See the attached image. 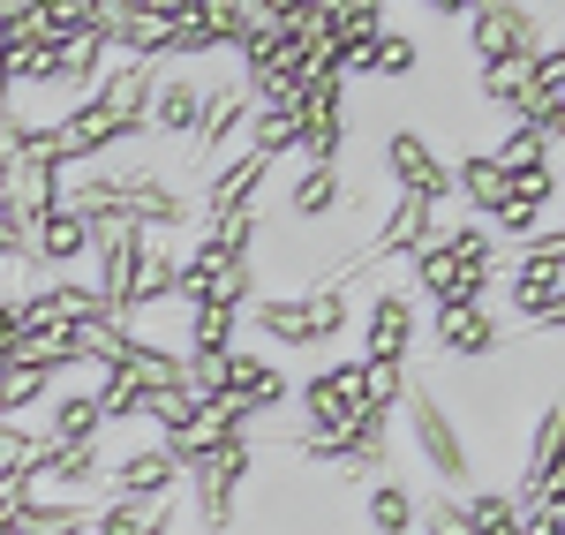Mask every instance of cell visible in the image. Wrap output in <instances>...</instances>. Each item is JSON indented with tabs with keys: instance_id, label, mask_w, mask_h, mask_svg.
Returning <instances> with one entry per match:
<instances>
[{
	"instance_id": "obj_9",
	"label": "cell",
	"mask_w": 565,
	"mask_h": 535,
	"mask_svg": "<svg viewBox=\"0 0 565 535\" xmlns=\"http://www.w3.org/2000/svg\"><path fill=\"white\" fill-rule=\"evenodd\" d=\"M196 121H204V76L196 68H159V90L143 106V143H196Z\"/></svg>"
},
{
	"instance_id": "obj_8",
	"label": "cell",
	"mask_w": 565,
	"mask_h": 535,
	"mask_svg": "<svg viewBox=\"0 0 565 535\" xmlns=\"http://www.w3.org/2000/svg\"><path fill=\"white\" fill-rule=\"evenodd\" d=\"M415 295H407V279H392V287H377L370 302H362V347H354V362H407L415 355Z\"/></svg>"
},
{
	"instance_id": "obj_13",
	"label": "cell",
	"mask_w": 565,
	"mask_h": 535,
	"mask_svg": "<svg viewBox=\"0 0 565 535\" xmlns=\"http://www.w3.org/2000/svg\"><path fill=\"white\" fill-rule=\"evenodd\" d=\"M151 90H159V61H106V76L90 84V106H106L121 129L143 136V106H151Z\"/></svg>"
},
{
	"instance_id": "obj_5",
	"label": "cell",
	"mask_w": 565,
	"mask_h": 535,
	"mask_svg": "<svg viewBox=\"0 0 565 535\" xmlns=\"http://www.w3.org/2000/svg\"><path fill=\"white\" fill-rule=\"evenodd\" d=\"M181 491V460L167 438H151L143 422H136V446H121L106 460V491L98 497H129V505H167Z\"/></svg>"
},
{
	"instance_id": "obj_15",
	"label": "cell",
	"mask_w": 565,
	"mask_h": 535,
	"mask_svg": "<svg viewBox=\"0 0 565 535\" xmlns=\"http://www.w3.org/2000/svg\"><path fill=\"white\" fill-rule=\"evenodd\" d=\"M423 68V39L399 23V15H385V31L370 39V61H362V76H377V84H399V76H415Z\"/></svg>"
},
{
	"instance_id": "obj_4",
	"label": "cell",
	"mask_w": 565,
	"mask_h": 535,
	"mask_svg": "<svg viewBox=\"0 0 565 535\" xmlns=\"http://www.w3.org/2000/svg\"><path fill=\"white\" fill-rule=\"evenodd\" d=\"M295 400H302L295 446H332V438H348L354 422L370 415V393H362V362L340 355V362H324V370H309L302 385H295Z\"/></svg>"
},
{
	"instance_id": "obj_6",
	"label": "cell",
	"mask_w": 565,
	"mask_h": 535,
	"mask_svg": "<svg viewBox=\"0 0 565 535\" xmlns=\"http://www.w3.org/2000/svg\"><path fill=\"white\" fill-rule=\"evenodd\" d=\"M385 181H392V196H407V204H430V212L452 204V174H445V159H437V143L423 129L385 136Z\"/></svg>"
},
{
	"instance_id": "obj_1",
	"label": "cell",
	"mask_w": 565,
	"mask_h": 535,
	"mask_svg": "<svg viewBox=\"0 0 565 535\" xmlns=\"http://www.w3.org/2000/svg\"><path fill=\"white\" fill-rule=\"evenodd\" d=\"M392 422H407V438H415V460L430 468L437 491H476V446H468V430L452 422L445 393H437L423 370L407 377V393H399V415H392Z\"/></svg>"
},
{
	"instance_id": "obj_11",
	"label": "cell",
	"mask_w": 565,
	"mask_h": 535,
	"mask_svg": "<svg viewBox=\"0 0 565 535\" xmlns=\"http://www.w3.org/2000/svg\"><path fill=\"white\" fill-rule=\"evenodd\" d=\"M354 204H362V189H348L340 167H302L295 189L279 196V220L271 226H324V220H340V212H354Z\"/></svg>"
},
{
	"instance_id": "obj_3",
	"label": "cell",
	"mask_w": 565,
	"mask_h": 535,
	"mask_svg": "<svg viewBox=\"0 0 565 535\" xmlns=\"http://www.w3.org/2000/svg\"><path fill=\"white\" fill-rule=\"evenodd\" d=\"M558 226L551 234H535L513 249V265H498V287H505V332L521 324V332H543V340H558V310H565V287H558Z\"/></svg>"
},
{
	"instance_id": "obj_12",
	"label": "cell",
	"mask_w": 565,
	"mask_h": 535,
	"mask_svg": "<svg viewBox=\"0 0 565 535\" xmlns=\"http://www.w3.org/2000/svg\"><path fill=\"white\" fill-rule=\"evenodd\" d=\"M279 174L271 159H257V151H242V159H218L212 181H204V196H196V220H226V212H249V204H264V181Z\"/></svg>"
},
{
	"instance_id": "obj_7",
	"label": "cell",
	"mask_w": 565,
	"mask_h": 535,
	"mask_svg": "<svg viewBox=\"0 0 565 535\" xmlns=\"http://www.w3.org/2000/svg\"><path fill=\"white\" fill-rule=\"evenodd\" d=\"M430 340L452 370H482V362L505 355V324L490 302H460V310H430Z\"/></svg>"
},
{
	"instance_id": "obj_10",
	"label": "cell",
	"mask_w": 565,
	"mask_h": 535,
	"mask_svg": "<svg viewBox=\"0 0 565 535\" xmlns=\"http://www.w3.org/2000/svg\"><path fill=\"white\" fill-rule=\"evenodd\" d=\"M249 114H257L249 84H242L234 68L212 76V84H204V121H196V159H189V167H218V159H226V143L249 129Z\"/></svg>"
},
{
	"instance_id": "obj_17",
	"label": "cell",
	"mask_w": 565,
	"mask_h": 535,
	"mask_svg": "<svg viewBox=\"0 0 565 535\" xmlns=\"http://www.w3.org/2000/svg\"><path fill=\"white\" fill-rule=\"evenodd\" d=\"M8 106H15V98H8V61H0V121H8Z\"/></svg>"
},
{
	"instance_id": "obj_16",
	"label": "cell",
	"mask_w": 565,
	"mask_h": 535,
	"mask_svg": "<svg viewBox=\"0 0 565 535\" xmlns=\"http://www.w3.org/2000/svg\"><path fill=\"white\" fill-rule=\"evenodd\" d=\"M415 483H399V475H377L370 483V497H362V521H370V535H415Z\"/></svg>"
},
{
	"instance_id": "obj_14",
	"label": "cell",
	"mask_w": 565,
	"mask_h": 535,
	"mask_svg": "<svg viewBox=\"0 0 565 535\" xmlns=\"http://www.w3.org/2000/svg\"><path fill=\"white\" fill-rule=\"evenodd\" d=\"M445 174H452V196H460L476 220H498V212H505V196H513V189H505V174H498L482 151H460Z\"/></svg>"
},
{
	"instance_id": "obj_2",
	"label": "cell",
	"mask_w": 565,
	"mask_h": 535,
	"mask_svg": "<svg viewBox=\"0 0 565 535\" xmlns=\"http://www.w3.org/2000/svg\"><path fill=\"white\" fill-rule=\"evenodd\" d=\"M348 317H354L348 287H302V295H264V302H249L257 340H264V347H279V355L332 347V340L348 332Z\"/></svg>"
}]
</instances>
